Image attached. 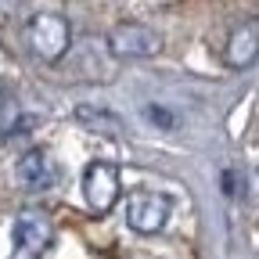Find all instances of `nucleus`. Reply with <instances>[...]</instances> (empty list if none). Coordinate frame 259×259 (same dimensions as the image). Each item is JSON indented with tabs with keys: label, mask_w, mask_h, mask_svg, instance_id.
Segmentation results:
<instances>
[{
	"label": "nucleus",
	"mask_w": 259,
	"mask_h": 259,
	"mask_svg": "<svg viewBox=\"0 0 259 259\" xmlns=\"http://www.w3.org/2000/svg\"><path fill=\"white\" fill-rule=\"evenodd\" d=\"M148 119H151V122H158V126H166V130L177 122V119H173L166 108H162V105H151V108H148Z\"/></svg>",
	"instance_id": "9"
},
{
	"label": "nucleus",
	"mask_w": 259,
	"mask_h": 259,
	"mask_svg": "<svg viewBox=\"0 0 259 259\" xmlns=\"http://www.w3.org/2000/svg\"><path fill=\"white\" fill-rule=\"evenodd\" d=\"M11 238H15L18 252H25V255H40V252L54 241V220H51L44 209H22V212L15 216Z\"/></svg>",
	"instance_id": "4"
},
{
	"label": "nucleus",
	"mask_w": 259,
	"mask_h": 259,
	"mask_svg": "<svg viewBox=\"0 0 259 259\" xmlns=\"http://www.w3.org/2000/svg\"><path fill=\"white\" fill-rule=\"evenodd\" d=\"M108 51L115 58H155L162 51V32L144 22H119L108 32Z\"/></svg>",
	"instance_id": "3"
},
{
	"label": "nucleus",
	"mask_w": 259,
	"mask_h": 259,
	"mask_svg": "<svg viewBox=\"0 0 259 259\" xmlns=\"http://www.w3.org/2000/svg\"><path fill=\"white\" fill-rule=\"evenodd\" d=\"M255 58H259V22L248 18V22H241L231 36H227V44H223V65L241 72V69H252Z\"/></svg>",
	"instance_id": "6"
},
{
	"label": "nucleus",
	"mask_w": 259,
	"mask_h": 259,
	"mask_svg": "<svg viewBox=\"0 0 259 259\" xmlns=\"http://www.w3.org/2000/svg\"><path fill=\"white\" fill-rule=\"evenodd\" d=\"M83 198L90 205V212L105 216L119 205L122 198V180H119V169L112 162H90L87 173H83Z\"/></svg>",
	"instance_id": "2"
},
{
	"label": "nucleus",
	"mask_w": 259,
	"mask_h": 259,
	"mask_svg": "<svg viewBox=\"0 0 259 259\" xmlns=\"http://www.w3.org/2000/svg\"><path fill=\"white\" fill-rule=\"evenodd\" d=\"M169 220V202L162 194L151 191H137L126 198V223L134 227L137 234H158Z\"/></svg>",
	"instance_id": "5"
},
{
	"label": "nucleus",
	"mask_w": 259,
	"mask_h": 259,
	"mask_svg": "<svg viewBox=\"0 0 259 259\" xmlns=\"http://www.w3.org/2000/svg\"><path fill=\"white\" fill-rule=\"evenodd\" d=\"M76 119H79L83 126L97 130V134H108V137L122 134V122H119L115 115H108V112H94L90 105H79V108H76Z\"/></svg>",
	"instance_id": "8"
},
{
	"label": "nucleus",
	"mask_w": 259,
	"mask_h": 259,
	"mask_svg": "<svg viewBox=\"0 0 259 259\" xmlns=\"http://www.w3.org/2000/svg\"><path fill=\"white\" fill-rule=\"evenodd\" d=\"M18 177H22V184L32 187V191H47V187H54V180H58V166H54V158H51L44 148H32V151H25V155L18 158Z\"/></svg>",
	"instance_id": "7"
},
{
	"label": "nucleus",
	"mask_w": 259,
	"mask_h": 259,
	"mask_svg": "<svg viewBox=\"0 0 259 259\" xmlns=\"http://www.w3.org/2000/svg\"><path fill=\"white\" fill-rule=\"evenodd\" d=\"M25 44L40 61H61L72 44V25H69V18H61L54 11H40L25 25Z\"/></svg>",
	"instance_id": "1"
}]
</instances>
